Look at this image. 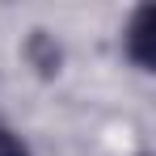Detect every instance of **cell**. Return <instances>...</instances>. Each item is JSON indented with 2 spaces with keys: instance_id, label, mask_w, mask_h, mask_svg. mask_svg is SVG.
I'll use <instances>...</instances> for the list:
<instances>
[{
  "instance_id": "1",
  "label": "cell",
  "mask_w": 156,
  "mask_h": 156,
  "mask_svg": "<svg viewBox=\"0 0 156 156\" xmlns=\"http://www.w3.org/2000/svg\"><path fill=\"white\" fill-rule=\"evenodd\" d=\"M127 55L139 63V68H152L156 51H152V4H139L135 17L127 26Z\"/></svg>"
},
{
  "instance_id": "2",
  "label": "cell",
  "mask_w": 156,
  "mask_h": 156,
  "mask_svg": "<svg viewBox=\"0 0 156 156\" xmlns=\"http://www.w3.org/2000/svg\"><path fill=\"white\" fill-rule=\"evenodd\" d=\"M26 55H30V63L42 72V76H55L59 72V47H55V38L47 34V30H34L30 34V42H26Z\"/></svg>"
},
{
  "instance_id": "3",
  "label": "cell",
  "mask_w": 156,
  "mask_h": 156,
  "mask_svg": "<svg viewBox=\"0 0 156 156\" xmlns=\"http://www.w3.org/2000/svg\"><path fill=\"white\" fill-rule=\"evenodd\" d=\"M0 156H30V152H26V144H21V139H17L9 127H0Z\"/></svg>"
}]
</instances>
